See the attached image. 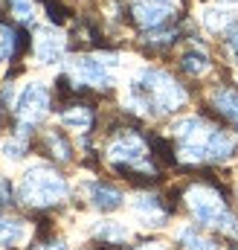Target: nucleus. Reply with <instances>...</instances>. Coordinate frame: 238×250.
<instances>
[{
  "mask_svg": "<svg viewBox=\"0 0 238 250\" xmlns=\"http://www.w3.org/2000/svg\"><path fill=\"white\" fill-rule=\"evenodd\" d=\"M128 102L137 111L160 117V114L178 111L180 105L186 102V90L180 87L169 73H163V70H139L134 76V82H131Z\"/></svg>",
  "mask_w": 238,
  "mask_h": 250,
  "instance_id": "obj_1",
  "label": "nucleus"
},
{
  "mask_svg": "<svg viewBox=\"0 0 238 250\" xmlns=\"http://www.w3.org/2000/svg\"><path fill=\"white\" fill-rule=\"evenodd\" d=\"M18 198L29 207H50V204H59L67 198V181L61 178L56 169L38 163L32 166L23 178H20V187H18Z\"/></svg>",
  "mask_w": 238,
  "mask_h": 250,
  "instance_id": "obj_2",
  "label": "nucleus"
},
{
  "mask_svg": "<svg viewBox=\"0 0 238 250\" xmlns=\"http://www.w3.org/2000/svg\"><path fill=\"white\" fill-rule=\"evenodd\" d=\"M186 204L200 224L224 230V233H238V218L227 209L224 198L212 187H192L186 192Z\"/></svg>",
  "mask_w": 238,
  "mask_h": 250,
  "instance_id": "obj_3",
  "label": "nucleus"
},
{
  "mask_svg": "<svg viewBox=\"0 0 238 250\" xmlns=\"http://www.w3.org/2000/svg\"><path fill=\"white\" fill-rule=\"evenodd\" d=\"M47 111H50V90H47V84L44 82H29L20 90L18 102H15V114L20 117L23 125H35L38 120L47 117Z\"/></svg>",
  "mask_w": 238,
  "mask_h": 250,
  "instance_id": "obj_4",
  "label": "nucleus"
},
{
  "mask_svg": "<svg viewBox=\"0 0 238 250\" xmlns=\"http://www.w3.org/2000/svg\"><path fill=\"white\" fill-rule=\"evenodd\" d=\"M114 67L117 59H93V56H79L70 62V70L76 82L93 84V87H111L114 84Z\"/></svg>",
  "mask_w": 238,
  "mask_h": 250,
  "instance_id": "obj_5",
  "label": "nucleus"
},
{
  "mask_svg": "<svg viewBox=\"0 0 238 250\" xmlns=\"http://www.w3.org/2000/svg\"><path fill=\"white\" fill-rule=\"evenodd\" d=\"M108 160L125 163V166H137V169H148V172H151V166L145 163V143H142L137 134H131V131H125V134H119V137L111 140V146H108Z\"/></svg>",
  "mask_w": 238,
  "mask_h": 250,
  "instance_id": "obj_6",
  "label": "nucleus"
},
{
  "mask_svg": "<svg viewBox=\"0 0 238 250\" xmlns=\"http://www.w3.org/2000/svg\"><path fill=\"white\" fill-rule=\"evenodd\" d=\"M180 0H134L131 15L142 29H157L169 23V18L178 12Z\"/></svg>",
  "mask_w": 238,
  "mask_h": 250,
  "instance_id": "obj_7",
  "label": "nucleus"
},
{
  "mask_svg": "<svg viewBox=\"0 0 238 250\" xmlns=\"http://www.w3.org/2000/svg\"><path fill=\"white\" fill-rule=\"evenodd\" d=\"M61 56H64V35L56 32L53 26L38 29V35H35V59H38V64H56Z\"/></svg>",
  "mask_w": 238,
  "mask_h": 250,
  "instance_id": "obj_8",
  "label": "nucleus"
},
{
  "mask_svg": "<svg viewBox=\"0 0 238 250\" xmlns=\"http://www.w3.org/2000/svg\"><path fill=\"white\" fill-rule=\"evenodd\" d=\"M87 201L96 207V209H102V212H114L122 207V192L114 187H108V184H90L87 187Z\"/></svg>",
  "mask_w": 238,
  "mask_h": 250,
  "instance_id": "obj_9",
  "label": "nucleus"
},
{
  "mask_svg": "<svg viewBox=\"0 0 238 250\" xmlns=\"http://www.w3.org/2000/svg\"><path fill=\"white\" fill-rule=\"evenodd\" d=\"M212 105H215V111L227 120V123L236 125L238 131V93L233 87H215L212 90Z\"/></svg>",
  "mask_w": 238,
  "mask_h": 250,
  "instance_id": "obj_10",
  "label": "nucleus"
},
{
  "mask_svg": "<svg viewBox=\"0 0 238 250\" xmlns=\"http://www.w3.org/2000/svg\"><path fill=\"white\" fill-rule=\"evenodd\" d=\"M236 154V140L227 131L212 128L209 140H206V160H230Z\"/></svg>",
  "mask_w": 238,
  "mask_h": 250,
  "instance_id": "obj_11",
  "label": "nucleus"
},
{
  "mask_svg": "<svg viewBox=\"0 0 238 250\" xmlns=\"http://www.w3.org/2000/svg\"><path fill=\"white\" fill-rule=\"evenodd\" d=\"M29 227L18 218H3L0 215V248H15L20 242H26Z\"/></svg>",
  "mask_w": 238,
  "mask_h": 250,
  "instance_id": "obj_12",
  "label": "nucleus"
},
{
  "mask_svg": "<svg viewBox=\"0 0 238 250\" xmlns=\"http://www.w3.org/2000/svg\"><path fill=\"white\" fill-rule=\"evenodd\" d=\"M90 108H84V105H73L70 111H64L61 114V125H67V128H76V131H87L90 128Z\"/></svg>",
  "mask_w": 238,
  "mask_h": 250,
  "instance_id": "obj_13",
  "label": "nucleus"
},
{
  "mask_svg": "<svg viewBox=\"0 0 238 250\" xmlns=\"http://www.w3.org/2000/svg\"><path fill=\"white\" fill-rule=\"evenodd\" d=\"M96 236L105 239V242H111V245H122L131 233H128V227L119 224V221H102V224L96 227Z\"/></svg>",
  "mask_w": 238,
  "mask_h": 250,
  "instance_id": "obj_14",
  "label": "nucleus"
},
{
  "mask_svg": "<svg viewBox=\"0 0 238 250\" xmlns=\"http://www.w3.org/2000/svg\"><path fill=\"white\" fill-rule=\"evenodd\" d=\"M200 21H203L209 29H224V26L233 21V15H230L227 9H221V6H209V9H203Z\"/></svg>",
  "mask_w": 238,
  "mask_h": 250,
  "instance_id": "obj_15",
  "label": "nucleus"
},
{
  "mask_svg": "<svg viewBox=\"0 0 238 250\" xmlns=\"http://www.w3.org/2000/svg\"><path fill=\"white\" fill-rule=\"evenodd\" d=\"M180 67H183L189 76H203V73L209 70V59H206L203 53H186V56L180 59Z\"/></svg>",
  "mask_w": 238,
  "mask_h": 250,
  "instance_id": "obj_16",
  "label": "nucleus"
},
{
  "mask_svg": "<svg viewBox=\"0 0 238 250\" xmlns=\"http://www.w3.org/2000/svg\"><path fill=\"white\" fill-rule=\"evenodd\" d=\"M180 242L186 245V250H218L209 239H203L195 227H186V230H180Z\"/></svg>",
  "mask_w": 238,
  "mask_h": 250,
  "instance_id": "obj_17",
  "label": "nucleus"
},
{
  "mask_svg": "<svg viewBox=\"0 0 238 250\" xmlns=\"http://www.w3.org/2000/svg\"><path fill=\"white\" fill-rule=\"evenodd\" d=\"M18 50V35L9 29V26H0V64L9 62Z\"/></svg>",
  "mask_w": 238,
  "mask_h": 250,
  "instance_id": "obj_18",
  "label": "nucleus"
},
{
  "mask_svg": "<svg viewBox=\"0 0 238 250\" xmlns=\"http://www.w3.org/2000/svg\"><path fill=\"white\" fill-rule=\"evenodd\" d=\"M47 143H50V148L56 151V157H59V160H70V157H73V151H70V143L61 137L59 131H53V134L47 137Z\"/></svg>",
  "mask_w": 238,
  "mask_h": 250,
  "instance_id": "obj_19",
  "label": "nucleus"
},
{
  "mask_svg": "<svg viewBox=\"0 0 238 250\" xmlns=\"http://www.w3.org/2000/svg\"><path fill=\"white\" fill-rule=\"evenodd\" d=\"M23 151H26V146H23L20 140H9V143L3 146V154H6L9 160H20V157H23Z\"/></svg>",
  "mask_w": 238,
  "mask_h": 250,
  "instance_id": "obj_20",
  "label": "nucleus"
},
{
  "mask_svg": "<svg viewBox=\"0 0 238 250\" xmlns=\"http://www.w3.org/2000/svg\"><path fill=\"white\" fill-rule=\"evenodd\" d=\"M9 204H12V184L0 175V209L9 207Z\"/></svg>",
  "mask_w": 238,
  "mask_h": 250,
  "instance_id": "obj_21",
  "label": "nucleus"
},
{
  "mask_svg": "<svg viewBox=\"0 0 238 250\" xmlns=\"http://www.w3.org/2000/svg\"><path fill=\"white\" fill-rule=\"evenodd\" d=\"M15 15H18L20 21H29V18H32V3H29V0H15Z\"/></svg>",
  "mask_w": 238,
  "mask_h": 250,
  "instance_id": "obj_22",
  "label": "nucleus"
},
{
  "mask_svg": "<svg viewBox=\"0 0 238 250\" xmlns=\"http://www.w3.org/2000/svg\"><path fill=\"white\" fill-rule=\"evenodd\" d=\"M227 50H230V56L238 62V26L230 29V35H227Z\"/></svg>",
  "mask_w": 238,
  "mask_h": 250,
  "instance_id": "obj_23",
  "label": "nucleus"
},
{
  "mask_svg": "<svg viewBox=\"0 0 238 250\" xmlns=\"http://www.w3.org/2000/svg\"><path fill=\"white\" fill-rule=\"evenodd\" d=\"M38 250H67V245L64 242H50V245H44V248H38Z\"/></svg>",
  "mask_w": 238,
  "mask_h": 250,
  "instance_id": "obj_24",
  "label": "nucleus"
},
{
  "mask_svg": "<svg viewBox=\"0 0 238 250\" xmlns=\"http://www.w3.org/2000/svg\"><path fill=\"white\" fill-rule=\"evenodd\" d=\"M139 250H166V245H142Z\"/></svg>",
  "mask_w": 238,
  "mask_h": 250,
  "instance_id": "obj_25",
  "label": "nucleus"
},
{
  "mask_svg": "<svg viewBox=\"0 0 238 250\" xmlns=\"http://www.w3.org/2000/svg\"><path fill=\"white\" fill-rule=\"evenodd\" d=\"M224 6H238V0H221Z\"/></svg>",
  "mask_w": 238,
  "mask_h": 250,
  "instance_id": "obj_26",
  "label": "nucleus"
}]
</instances>
